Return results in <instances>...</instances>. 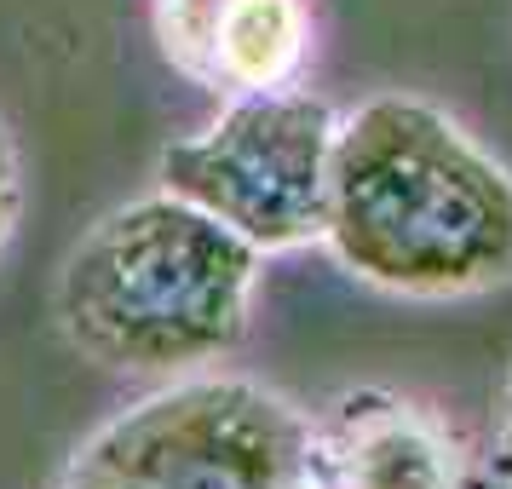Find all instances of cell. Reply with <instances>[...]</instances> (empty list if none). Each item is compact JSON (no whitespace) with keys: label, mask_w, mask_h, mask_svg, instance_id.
Instances as JSON below:
<instances>
[{"label":"cell","mask_w":512,"mask_h":489,"mask_svg":"<svg viewBox=\"0 0 512 489\" xmlns=\"http://www.w3.org/2000/svg\"><path fill=\"white\" fill-rule=\"evenodd\" d=\"M323 248L392 300H484L512 282V167L432 98L374 93L334 133Z\"/></svg>","instance_id":"1"},{"label":"cell","mask_w":512,"mask_h":489,"mask_svg":"<svg viewBox=\"0 0 512 489\" xmlns=\"http://www.w3.org/2000/svg\"><path fill=\"white\" fill-rule=\"evenodd\" d=\"M259 271L254 242L156 190L81 231L52 288V317L93 369L179 380L219 369L248 340Z\"/></svg>","instance_id":"2"},{"label":"cell","mask_w":512,"mask_h":489,"mask_svg":"<svg viewBox=\"0 0 512 489\" xmlns=\"http://www.w3.org/2000/svg\"><path fill=\"white\" fill-rule=\"evenodd\" d=\"M340 110L311 87L225 98V110L156 156V185L208 219L231 225L259 254H294L323 242L328 162Z\"/></svg>","instance_id":"3"},{"label":"cell","mask_w":512,"mask_h":489,"mask_svg":"<svg viewBox=\"0 0 512 489\" xmlns=\"http://www.w3.org/2000/svg\"><path fill=\"white\" fill-rule=\"evenodd\" d=\"M144 489H305L311 409L242 374H179L75 449Z\"/></svg>","instance_id":"4"},{"label":"cell","mask_w":512,"mask_h":489,"mask_svg":"<svg viewBox=\"0 0 512 489\" xmlns=\"http://www.w3.org/2000/svg\"><path fill=\"white\" fill-rule=\"evenodd\" d=\"M305 489H478V472L438 403L357 386L311 415Z\"/></svg>","instance_id":"5"},{"label":"cell","mask_w":512,"mask_h":489,"mask_svg":"<svg viewBox=\"0 0 512 489\" xmlns=\"http://www.w3.org/2000/svg\"><path fill=\"white\" fill-rule=\"evenodd\" d=\"M156 47L219 98L294 87L311 64V0H150Z\"/></svg>","instance_id":"6"},{"label":"cell","mask_w":512,"mask_h":489,"mask_svg":"<svg viewBox=\"0 0 512 489\" xmlns=\"http://www.w3.org/2000/svg\"><path fill=\"white\" fill-rule=\"evenodd\" d=\"M18 219H24V156H18L12 127L0 121V259L18 236Z\"/></svg>","instance_id":"7"},{"label":"cell","mask_w":512,"mask_h":489,"mask_svg":"<svg viewBox=\"0 0 512 489\" xmlns=\"http://www.w3.org/2000/svg\"><path fill=\"white\" fill-rule=\"evenodd\" d=\"M489 472L495 484L512 489V357H507V374L495 386V432H489Z\"/></svg>","instance_id":"8"},{"label":"cell","mask_w":512,"mask_h":489,"mask_svg":"<svg viewBox=\"0 0 512 489\" xmlns=\"http://www.w3.org/2000/svg\"><path fill=\"white\" fill-rule=\"evenodd\" d=\"M64 489H144V484L116 478V472H93V466H70V472H64Z\"/></svg>","instance_id":"9"}]
</instances>
